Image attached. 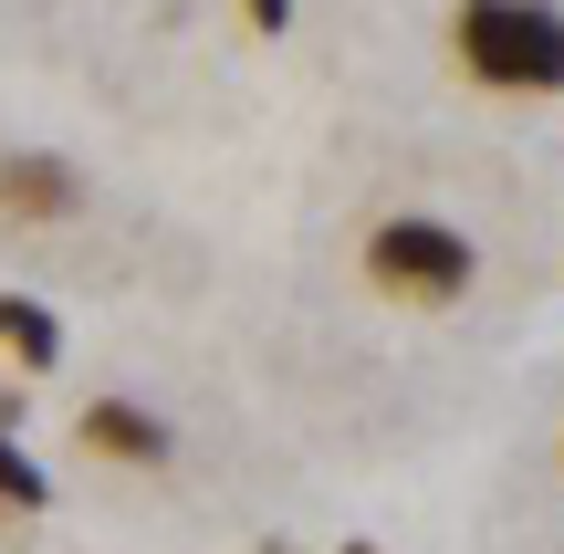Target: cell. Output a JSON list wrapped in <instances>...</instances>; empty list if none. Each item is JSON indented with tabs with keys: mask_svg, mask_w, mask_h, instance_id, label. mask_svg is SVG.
Returning a JSON list of instances; mask_svg holds the SVG:
<instances>
[{
	"mask_svg": "<svg viewBox=\"0 0 564 554\" xmlns=\"http://www.w3.org/2000/svg\"><path fill=\"white\" fill-rule=\"evenodd\" d=\"M366 283L387 293V304H460L470 283H481V251H470L460 220H440V209H387L377 230H366Z\"/></svg>",
	"mask_w": 564,
	"mask_h": 554,
	"instance_id": "7a4b0ae2",
	"label": "cell"
},
{
	"mask_svg": "<svg viewBox=\"0 0 564 554\" xmlns=\"http://www.w3.org/2000/svg\"><path fill=\"white\" fill-rule=\"evenodd\" d=\"M449 53L481 95H564V11L554 0H460Z\"/></svg>",
	"mask_w": 564,
	"mask_h": 554,
	"instance_id": "6da1fadb",
	"label": "cell"
},
{
	"mask_svg": "<svg viewBox=\"0 0 564 554\" xmlns=\"http://www.w3.org/2000/svg\"><path fill=\"white\" fill-rule=\"evenodd\" d=\"M0 356H11L21 377H53L63 367V314L42 304V293H0Z\"/></svg>",
	"mask_w": 564,
	"mask_h": 554,
	"instance_id": "5b68a950",
	"label": "cell"
},
{
	"mask_svg": "<svg viewBox=\"0 0 564 554\" xmlns=\"http://www.w3.org/2000/svg\"><path fill=\"white\" fill-rule=\"evenodd\" d=\"M0 513H53V471H42L11 430H0Z\"/></svg>",
	"mask_w": 564,
	"mask_h": 554,
	"instance_id": "8992f818",
	"label": "cell"
},
{
	"mask_svg": "<svg viewBox=\"0 0 564 554\" xmlns=\"http://www.w3.org/2000/svg\"><path fill=\"white\" fill-rule=\"evenodd\" d=\"M74 430H84V450H95V460H126V471H158V460H167V419L137 409V398H95Z\"/></svg>",
	"mask_w": 564,
	"mask_h": 554,
	"instance_id": "277c9868",
	"label": "cell"
},
{
	"mask_svg": "<svg viewBox=\"0 0 564 554\" xmlns=\"http://www.w3.org/2000/svg\"><path fill=\"white\" fill-rule=\"evenodd\" d=\"M0 209H11V220H74L84 178L53 157V146H11V157H0Z\"/></svg>",
	"mask_w": 564,
	"mask_h": 554,
	"instance_id": "3957f363",
	"label": "cell"
},
{
	"mask_svg": "<svg viewBox=\"0 0 564 554\" xmlns=\"http://www.w3.org/2000/svg\"><path fill=\"white\" fill-rule=\"evenodd\" d=\"M293 11H303V0H241V21H251L262 42H282V32H293Z\"/></svg>",
	"mask_w": 564,
	"mask_h": 554,
	"instance_id": "52a82bcc",
	"label": "cell"
},
{
	"mask_svg": "<svg viewBox=\"0 0 564 554\" xmlns=\"http://www.w3.org/2000/svg\"><path fill=\"white\" fill-rule=\"evenodd\" d=\"M0 430H21V388H0Z\"/></svg>",
	"mask_w": 564,
	"mask_h": 554,
	"instance_id": "ba28073f",
	"label": "cell"
}]
</instances>
